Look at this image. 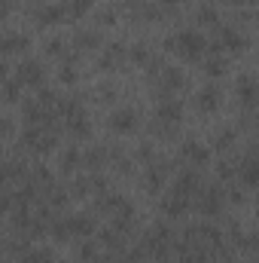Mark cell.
Listing matches in <instances>:
<instances>
[{"instance_id": "e0dca14e", "label": "cell", "mask_w": 259, "mask_h": 263, "mask_svg": "<svg viewBox=\"0 0 259 263\" xmlns=\"http://www.w3.org/2000/svg\"><path fill=\"white\" fill-rule=\"evenodd\" d=\"M232 141H235V135H232V132H223V135H217V147H220V150L232 147Z\"/></svg>"}, {"instance_id": "6da1fadb", "label": "cell", "mask_w": 259, "mask_h": 263, "mask_svg": "<svg viewBox=\"0 0 259 263\" xmlns=\"http://www.w3.org/2000/svg\"><path fill=\"white\" fill-rule=\"evenodd\" d=\"M174 46H177L186 58H195V55H202V49H205V37L195 34V31H183V34H177Z\"/></svg>"}, {"instance_id": "277c9868", "label": "cell", "mask_w": 259, "mask_h": 263, "mask_svg": "<svg viewBox=\"0 0 259 263\" xmlns=\"http://www.w3.org/2000/svg\"><path fill=\"white\" fill-rule=\"evenodd\" d=\"M18 77H21V83H27V86H40V83H43V67L34 64V61H24L21 70H18Z\"/></svg>"}, {"instance_id": "9a60e30c", "label": "cell", "mask_w": 259, "mask_h": 263, "mask_svg": "<svg viewBox=\"0 0 259 263\" xmlns=\"http://www.w3.org/2000/svg\"><path fill=\"white\" fill-rule=\"evenodd\" d=\"M79 165V153L76 150H67L64 153V172H70V169H76Z\"/></svg>"}, {"instance_id": "7a4b0ae2", "label": "cell", "mask_w": 259, "mask_h": 263, "mask_svg": "<svg viewBox=\"0 0 259 263\" xmlns=\"http://www.w3.org/2000/svg\"><path fill=\"white\" fill-rule=\"evenodd\" d=\"M110 126L116 129V132H131L134 126H137V116H134V110H116L113 116H110Z\"/></svg>"}, {"instance_id": "2e32d148", "label": "cell", "mask_w": 259, "mask_h": 263, "mask_svg": "<svg viewBox=\"0 0 259 263\" xmlns=\"http://www.w3.org/2000/svg\"><path fill=\"white\" fill-rule=\"evenodd\" d=\"M198 21H205V25H214V21H217V12H214L211 6H205V9L198 12Z\"/></svg>"}, {"instance_id": "5bb4252c", "label": "cell", "mask_w": 259, "mask_h": 263, "mask_svg": "<svg viewBox=\"0 0 259 263\" xmlns=\"http://www.w3.org/2000/svg\"><path fill=\"white\" fill-rule=\"evenodd\" d=\"M89 6H92V0H70V3H67L70 15H82V12H85Z\"/></svg>"}, {"instance_id": "8992f818", "label": "cell", "mask_w": 259, "mask_h": 263, "mask_svg": "<svg viewBox=\"0 0 259 263\" xmlns=\"http://www.w3.org/2000/svg\"><path fill=\"white\" fill-rule=\"evenodd\" d=\"M241 181H244L247 187H256V184H259V162H256V159L241 162Z\"/></svg>"}, {"instance_id": "9c48e42d", "label": "cell", "mask_w": 259, "mask_h": 263, "mask_svg": "<svg viewBox=\"0 0 259 263\" xmlns=\"http://www.w3.org/2000/svg\"><path fill=\"white\" fill-rule=\"evenodd\" d=\"M162 86H165V89H177V86H183V74L168 67V70L162 74Z\"/></svg>"}, {"instance_id": "7c38bea8", "label": "cell", "mask_w": 259, "mask_h": 263, "mask_svg": "<svg viewBox=\"0 0 259 263\" xmlns=\"http://www.w3.org/2000/svg\"><path fill=\"white\" fill-rule=\"evenodd\" d=\"M98 40H101V37H98V34H92V31H82V34L76 37V43H79L82 49H92V46H98Z\"/></svg>"}, {"instance_id": "3957f363", "label": "cell", "mask_w": 259, "mask_h": 263, "mask_svg": "<svg viewBox=\"0 0 259 263\" xmlns=\"http://www.w3.org/2000/svg\"><path fill=\"white\" fill-rule=\"evenodd\" d=\"M256 95H259V89H256V83H253V77H241L238 80V98L244 101V107H253Z\"/></svg>"}, {"instance_id": "4fadbf2b", "label": "cell", "mask_w": 259, "mask_h": 263, "mask_svg": "<svg viewBox=\"0 0 259 263\" xmlns=\"http://www.w3.org/2000/svg\"><path fill=\"white\" fill-rule=\"evenodd\" d=\"M205 70H208L211 77H220V74L226 70V61H223V58H214V61H208V64H205Z\"/></svg>"}, {"instance_id": "ac0fdd59", "label": "cell", "mask_w": 259, "mask_h": 263, "mask_svg": "<svg viewBox=\"0 0 259 263\" xmlns=\"http://www.w3.org/2000/svg\"><path fill=\"white\" fill-rule=\"evenodd\" d=\"M61 80H64V83H73V80H76V70H73L70 64H64V67H61Z\"/></svg>"}, {"instance_id": "ba28073f", "label": "cell", "mask_w": 259, "mask_h": 263, "mask_svg": "<svg viewBox=\"0 0 259 263\" xmlns=\"http://www.w3.org/2000/svg\"><path fill=\"white\" fill-rule=\"evenodd\" d=\"M183 156H186L189 162H198V165H202V162L208 159V150H205L202 144H186V147H183Z\"/></svg>"}, {"instance_id": "8fae6325", "label": "cell", "mask_w": 259, "mask_h": 263, "mask_svg": "<svg viewBox=\"0 0 259 263\" xmlns=\"http://www.w3.org/2000/svg\"><path fill=\"white\" fill-rule=\"evenodd\" d=\"M159 116H162V119H180V104H177V101H165V104L159 107Z\"/></svg>"}, {"instance_id": "5b68a950", "label": "cell", "mask_w": 259, "mask_h": 263, "mask_svg": "<svg viewBox=\"0 0 259 263\" xmlns=\"http://www.w3.org/2000/svg\"><path fill=\"white\" fill-rule=\"evenodd\" d=\"M198 104H202L205 110H214V107L220 104V89H217V86H205V89L198 92Z\"/></svg>"}, {"instance_id": "30bf717a", "label": "cell", "mask_w": 259, "mask_h": 263, "mask_svg": "<svg viewBox=\"0 0 259 263\" xmlns=\"http://www.w3.org/2000/svg\"><path fill=\"white\" fill-rule=\"evenodd\" d=\"M58 18H61L58 6H43V12H37V21H40V25H52V21H58Z\"/></svg>"}, {"instance_id": "ffe728a7", "label": "cell", "mask_w": 259, "mask_h": 263, "mask_svg": "<svg viewBox=\"0 0 259 263\" xmlns=\"http://www.w3.org/2000/svg\"><path fill=\"white\" fill-rule=\"evenodd\" d=\"M235 3H238V6H250L253 0H235Z\"/></svg>"}, {"instance_id": "44dd1931", "label": "cell", "mask_w": 259, "mask_h": 263, "mask_svg": "<svg viewBox=\"0 0 259 263\" xmlns=\"http://www.w3.org/2000/svg\"><path fill=\"white\" fill-rule=\"evenodd\" d=\"M162 3H165V6H168V3H171V6H174V3H177V0H162Z\"/></svg>"}, {"instance_id": "52a82bcc", "label": "cell", "mask_w": 259, "mask_h": 263, "mask_svg": "<svg viewBox=\"0 0 259 263\" xmlns=\"http://www.w3.org/2000/svg\"><path fill=\"white\" fill-rule=\"evenodd\" d=\"M220 202H223V196H220L217 190H211V193H205V199H202V211H205V214H217V211L223 208Z\"/></svg>"}, {"instance_id": "d6986e66", "label": "cell", "mask_w": 259, "mask_h": 263, "mask_svg": "<svg viewBox=\"0 0 259 263\" xmlns=\"http://www.w3.org/2000/svg\"><path fill=\"white\" fill-rule=\"evenodd\" d=\"M131 58L143 64V61H147V49H143V46H134V49H131Z\"/></svg>"}]
</instances>
